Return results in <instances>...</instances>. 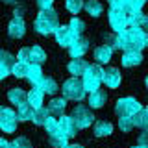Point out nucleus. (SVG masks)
I'll list each match as a JSON object with an SVG mask.
<instances>
[{
    "mask_svg": "<svg viewBox=\"0 0 148 148\" xmlns=\"http://www.w3.org/2000/svg\"><path fill=\"white\" fill-rule=\"evenodd\" d=\"M146 32L143 26H128L124 32L117 34V48L130 52V50H143L146 46Z\"/></svg>",
    "mask_w": 148,
    "mask_h": 148,
    "instance_id": "obj_1",
    "label": "nucleus"
},
{
    "mask_svg": "<svg viewBox=\"0 0 148 148\" xmlns=\"http://www.w3.org/2000/svg\"><path fill=\"white\" fill-rule=\"evenodd\" d=\"M34 28H35L37 34H41V35L54 34V32L59 28L58 11H56L54 8H50V9H41L39 15H37V18H35V22H34Z\"/></svg>",
    "mask_w": 148,
    "mask_h": 148,
    "instance_id": "obj_2",
    "label": "nucleus"
},
{
    "mask_svg": "<svg viewBox=\"0 0 148 148\" xmlns=\"http://www.w3.org/2000/svg\"><path fill=\"white\" fill-rule=\"evenodd\" d=\"M83 85H85L87 92H92L96 89H100V83H104V69L100 67V63H92L85 69L82 76Z\"/></svg>",
    "mask_w": 148,
    "mask_h": 148,
    "instance_id": "obj_3",
    "label": "nucleus"
},
{
    "mask_svg": "<svg viewBox=\"0 0 148 148\" xmlns=\"http://www.w3.org/2000/svg\"><path fill=\"white\" fill-rule=\"evenodd\" d=\"M61 91H63L65 98H67V100H74V102L83 100V96H85V92H87L85 85H83V80H80V78H76V76L69 78V80L63 83Z\"/></svg>",
    "mask_w": 148,
    "mask_h": 148,
    "instance_id": "obj_4",
    "label": "nucleus"
},
{
    "mask_svg": "<svg viewBox=\"0 0 148 148\" xmlns=\"http://www.w3.org/2000/svg\"><path fill=\"white\" fill-rule=\"evenodd\" d=\"M141 109H143V106L139 104L133 96H124V98H120L117 104H115V113H117L119 117H124V115L133 117V115Z\"/></svg>",
    "mask_w": 148,
    "mask_h": 148,
    "instance_id": "obj_5",
    "label": "nucleus"
},
{
    "mask_svg": "<svg viewBox=\"0 0 148 148\" xmlns=\"http://www.w3.org/2000/svg\"><path fill=\"white\" fill-rule=\"evenodd\" d=\"M108 21H109V26L115 34H120L128 28V13L124 9H109L108 13Z\"/></svg>",
    "mask_w": 148,
    "mask_h": 148,
    "instance_id": "obj_6",
    "label": "nucleus"
},
{
    "mask_svg": "<svg viewBox=\"0 0 148 148\" xmlns=\"http://www.w3.org/2000/svg\"><path fill=\"white\" fill-rule=\"evenodd\" d=\"M72 119L76 120V124H78V128L83 130V128H89L92 122H95V117H92V113H91V109L87 108V106H76V108L72 109Z\"/></svg>",
    "mask_w": 148,
    "mask_h": 148,
    "instance_id": "obj_7",
    "label": "nucleus"
},
{
    "mask_svg": "<svg viewBox=\"0 0 148 148\" xmlns=\"http://www.w3.org/2000/svg\"><path fill=\"white\" fill-rule=\"evenodd\" d=\"M17 122H18V117L15 111L11 108H2V111H0V128H2V132L6 133L17 132Z\"/></svg>",
    "mask_w": 148,
    "mask_h": 148,
    "instance_id": "obj_8",
    "label": "nucleus"
},
{
    "mask_svg": "<svg viewBox=\"0 0 148 148\" xmlns=\"http://www.w3.org/2000/svg\"><path fill=\"white\" fill-rule=\"evenodd\" d=\"M54 35H56V41H58V45L63 46V48H69V46H71L74 41L78 39V37L72 34V30L69 28V24H67V26H59L58 30L54 32Z\"/></svg>",
    "mask_w": 148,
    "mask_h": 148,
    "instance_id": "obj_9",
    "label": "nucleus"
},
{
    "mask_svg": "<svg viewBox=\"0 0 148 148\" xmlns=\"http://www.w3.org/2000/svg\"><path fill=\"white\" fill-rule=\"evenodd\" d=\"M15 63H17L15 56L9 54L8 50H2V54H0V78H8L9 74H13Z\"/></svg>",
    "mask_w": 148,
    "mask_h": 148,
    "instance_id": "obj_10",
    "label": "nucleus"
},
{
    "mask_svg": "<svg viewBox=\"0 0 148 148\" xmlns=\"http://www.w3.org/2000/svg\"><path fill=\"white\" fill-rule=\"evenodd\" d=\"M8 34H9V37H13V39H21V37L26 34V22H24V18L21 15L15 13V17L9 21Z\"/></svg>",
    "mask_w": 148,
    "mask_h": 148,
    "instance_id": "obj_11",
    "label": "nucleus"
},
{
    "mask_svg": "<svg viewBox=\"0 0 148 148\" xmlns=\"http://www.w3.org/2000/svg\"><path fill=\"white\" fill-rule=\"evenodd\" d=\"M122 82V76H120V71L115 67H108L104 71V83L109 87V89H117Z\"/></svg>",
    "mask_w": 148,
    "mask_h": 148,
    "instance_id": "obj_12",
    "label": "nucleus"
},
{
    "mask_svg": "<svg viewBox=\"0 0 148 148\" xmlns=\"http://www.w3.org/2000/svg\"><path fill=\"white\" fill-rule=\"evenodd\" d=\"M59 126H61V132L67 137H74L76 132L80 130L78 124H76V120L72 119V115H61V117H59Z\"/></svg>",
    "mask_w": 148,
    "mask_h": 148,
    "instance_id": "obj_13",
    "label": "nucleus"
},
{
    "mask_svg": "<svg viewBox=\"0 0 148 148\" xmlns=\"http://www.w3.org/2000/svg\"><path fill=\"white\" fill-rule=\"evenodd\" d=\"M89 50V41L85 39V37H78L74 43L69 46V54H71V58H83V54Z\"/></svg>",
    "mask_w": 148,
    "mask_h": 148,
    "instance_id": "obj_14",
    "label": "nucleus"
},
{
    "mask_svg": "<svg viewBox=\"0 0 148 148\" xmlns=\"http://www.w3.org/2000/svg\"><path fill=\"white\" fill-rule=\"evenodd\" d=\"M120 61H122L124 67H137V65L143 63V54L141 50H130V52H124Z\"/></svg>",
    "mask_w": 148,
    "mask_h": 148,
    "instance_id": "obj_15",
    "label": "nucleus"
},
{
    "mask_svg": "<svg viewBox=\"0 0 148 148\" xmlns=\"http://www.w3.org/2000/svg\"><path fill=\"white\" fill-rule=\"evenodd\" d=\"M111 56H113V46H109V45H102L95 48V59L100 65L111 61Z\"/></svg>",
    "mask_w": 148,
    "mask_h": 148,
    "instance_id": "obj_16",
    "label": "nucleus"
},
{
    "mask_svg": "<svg viewBox=\"0 0 148 148\" xmlns=\"http://www.w3.org/2000/svg\"><path fill=\"white\" fill-rule=\"evenodd\" d=\"M106 100H108V95H106L102 89H96V91H92L89 92V98H87V104H89V108H95V109H98L102 108V106L106 104Z\"/></svg>",
    "mask_w": 148,
    "mask_h": 148,
    "instance_id": "obj_17",
    "label": "nucleus"
},
{
    "mask_svg": "<svg viewBox=\"0 0 148 148\" xmlns=\"http://www.w3.org/2000/svg\"><path fill=\"white\" fill-rule=\"evenodd\" d=\"M89 67V63L85 61V59L82 58H72L71 63H69V72L72 74V76H83V72H85V69Z\"/></svg>",
    "mask_w": 148,
    "mask_h": 148,
    "instance_id": "obj_18",
    "label": "nucleus"
},
{
    "mask_svg": "<svg viewBox=\"0 0 148 148\" xmlns=\"http://www.w3.org/2000/svg\"><path fill=\"white\" fill-rule=\"evenodd\" d=\"M28 82L32 83V87H39L41 85V82L45 80V76H43V69H41V65H35V63H32V67H30V72H28Z\"/></svg>",
    "mask_w": 148,
    "mask_h": 148,
    "instance_id": "obj_19",
    "label": "nucleus"
},
{
    "mask_svg": "<svg viewBox=\"0 0 148 148\" xmlns=\"http://www.w3.org/2000/svg\"><path fill=\"white\" fill-rule=\"evenodd\" d=\"M34 115H35V108L26 102V104L18 106L17 108V117H18V122H26V120H34Z\"/></svg>",
    "mask_w": 148,
    "mask_h": 148,
    "instance_id": "obj_20",
    "label": "nucleus"
},
{
    "mask_svg": "<svg viewBox=\"0 0 148 148\" xmlns=\"http://www.w3.org/2000/svg\"><path fill=\"white\" fill-rule=\"evenodd\" d=\"M43 100H45V91L41 89V87H34V89L28 92V102H30L35 109L43 108Z\"/></svg>",
    "mask_w": 148,
    "mask_h": 148,
    "instance_id": "obj_21",
    "label": "nucleus"
},
{
    "mask_svg": "<svg viewBox=\"0 0 148 148\" xmlns=\"http://www.w3.org/2000/svg\"><path fill=\"white\" fill-rule=\"evenodd\" d=\"M8 100L18 108V106H22V104H26V102H28V92L22 91V89H9Z\"/></svg>",
    "mask_w": 148,
    "mask_h": 148,
    "instance_id": "obj_22",
    "label": "nucleus"
},
{
    "mask_svg": "<svg viewBox=\"0 0 148 148\" xmlns=\"http://www.w3.org/2000/svg\"><path fill=\"white\" fill-rule=\"evenodd\" d=\"M46 61V52L41 48L39 45L32 46L30 48V63H35V65H43Z\"/></svg>",
    "mask_w": 148,
    "mask_h": 148,
    "instance_id": "obj_23",
    "label": "nucleus"
},
{
    "mask_svg": "<svg viewBox=\"0 0 148 148\" xmlns=\"http://www.w3.org/2000/svg\"><path fill=\"white\" fill-rule=\"evenodd\" d=\"M65 108H67V98H54L52 102L48 104V109L54 117H61Z\"/></svg>",
    "mask_w": 148,
    "mask_h": 148,
    "instance_id": "obj_24",
    "label": "nucleus"
},
{
    "mask_svg": "<svg viewBox=\"0 0 148 148\" xmlns=\"http://www.w3.org/2000/svg\"><path fill=\"white\" fill-rule=\"evenodd\" d=\"M48 143H50V146H54V148H65L69 145V137L65 135L63 132H58V133H54V135H48Z\"/></svg>",
    "mask_w": 148,
    "mask_h": 148,
    "instance_id": "obj_25",
    "label": "nucleus"
},
{
    "mask_svg": "<svg viewBox=\"0 0 148 148\" xmlns=\"http://www.w3.org/2000/svg\"><path fill=\"white\" fill-rule=\"evenodd\" d=\"M30 67H32L30 61H21V59H17L15 67H13V76L15 78H26L28 72H30Z\"/></svg>",
    "mask_w": 148,
    "mask_h": 148,
    "instance_id": "obj_26",
    "label": "nucleus"
},
{
    "mask_svg": "<svg viewBox=\"0 0 148 148\" xmlns=\"http://www.w3.org/2000/svg\"><path fill=\"white\" fill-rule=\"evenodd\" d=\"M83 9H85L91 17H100L102 11H104V6H102L98 0H87L85 6H83Z\"/></svg>",
    "mask_w": 148,
    "mask_h": 148,
    "instance_id": "obj_27",
    "label": "nucleus"
},
{
    "mask_svg": "<svg viewBox=\"0 0 148 148\" xmlns=\"http://www.w3.org/2000/svg\"><path fill=\"white\" fill-rule=\"evenodd\" d=\"M50 117H52V113H50V109L48 108H39V109H35V115H34V122L37 124V126H45L46 124V120H48Z\"/></svg>",
    "mask_w": 148,
    "mask_h": 148,
    "instance_id": "obj_28",
    "label": "nucleus"
},
{
    "mask_svg": "<svg viewBox=\"0 0 148 148\" xmlns=\"http://www.w3.org/2000/svg\"><path fill=\"white\" fill-rule=\"evenodd\" d=\"M113 132V124L111 122H106V120H98L95 124V135L96 137H106Z\"/></svg>",
    "mask_w": 148,
    "mask_h": 148,
    "instance_id": "obj_29",
    "label": "nucleus"
},
{
    "mask_svg": "<svg viewBox=\"0 0 148 148\" xmlns=\"http://www.w3.org/2000/svg\"><path fill=\"white\" fill-rule=\"evenodd\" d=\"M69 28L72 30V34L76 37H80L83 32H85V22H83L82 18H78V17H72L71 22H69Z\"/></svg>",
    "mask_w": 148,
    "mask_h": 148,
    "instance_id": "obj_30",
    "label": "nucleus"
},
{
    "mask_svg": "<svg viewBox=\"0 0 148 148\" xmlns=\"http://www.w3.org/2000/svg\"><path fill=\"white\" fill-rule=\"evenodd\" d=\"M39 87L46 92V95H56V92H58V89H59L54 78H45V80L41 82V85H39Z\"/></svg>",
    "mask_w": 148,
    "mask_h": 148,
    "instance_id": "obj_31",
    "label": "nucleus"
},
{
    "mask_svg": "<svg viewBox=\"0 0 148 148\" xmlns=\"http://www.w3.org/2000/svg\"><path fill=\"white\" fill-rule=\"evenodd\" d=\"M133 126H135V122H133V117H130V115L119 117V128H120V132L128 133V132H132V130H133Z\"/></svg>",
    "mask_w": 148,
    "mask_h": 148,
    "instance_id": "obj_32",
    "label": "nucleus"
},
{
    "mask_svg": "<svg viewBox=\"0 0 148 148\" xmlns=\"http://www.w3.org/2000/svg\"><path fill=\"white\" fill-rule=\"evenodd\" d=\"M133 122H135L137 128H148V111L141 109L133 115Z\"/></svg>",
    "mask_w": 148,
    "mask_h": 148,
    "instance_id": "obj_33",
    "label": "nucleus"
},
{
    "mask_svg": "<svg viewBox=\"0 0 148 148\" xmlns=\"http://www.w3.org/2000/svg\"><path fill=\"white\" fill-rule=\"evenodd\" d=\"M146 0H126L124 4V11L126 13H135V11H141L143 6H145Z\"/></svg>",
    "mask_w": 148,
    "mask_h": 148,
    "instance_id": "obj_34",
    "label": "nucleus"
},
{
    "mask_svg": "<svg viewBox=\"0 0 148 148\" xmlns=\"http://www.w3.org/2000/svg\"><path fill=\"white\" fill-rule=\"evenodd\" d=\"M83 0H65V8L72 13V15H78V13L83 9Z\"/></svg>",
    "mask_w": 148,
    "mask_h": 148,
    "instance_id": "obj_35",
    "label": "nucleus"
},
{
    "mask_svg": "<svg viewBox=\"0 0 148 148\" xmlns=\"http://www.w3.org/2000/svg\"><path fill=\"white\" fill-rule=\"evenodd\" d=\"M45 128H46V133H48V135H54V133L61 132V126H59V120H58V119H54V117H50L48 120H46Z\"/></svg>",
    "mask_w": 148,
    "mask_h": 148,
    "instance_id": "obj_36",
    "label": "nucleus"
},
{
    "mask_svg": "<svg viewBox=\"0 0 148 148\" xmlns=\"http://www.w3.org/2000/svg\"><path fill=\"white\" fill-rule=\"evenodd\" d=\"M143 21H145V15L141 11L128 13V26H143Z\"/></svg>",
    "mask_w": 148,
    "mask_h": 148,
    "instance_id": "obj_37",
    "label": "nucleus"
},
{
    "mask_svg": "<svg viewBox=\"0 0 148 148\" xmlns=\"http://www.w3.org/2000/svg\"><path fill=\"white\" fill-rule=\"evenodd\" d=\"M9 148H32V143L26 137H17L15 141L9 143Z\"/></svg>",
    "mask_w": 148,
    "mask_h": 148,
    "instance_id": "obj_38",
    "label": "nucleus"
},
{
    "mask_svg": "<svg viewBox=\"0 0 148 148\" xmlns=\"http://www.w3.org/2000/svg\"><path fill=\"white\" fill-rule=\"evenodd\" d=\"M17 59L21 61H30V48H21L17 54Z\"/></svg>",
    "mask_w": 148,
    "mask_h": 148,
    "instance_id": "obj_39",
    "label": "nucleus"
},
{
    "mask_svg": "<svg viewBox=\"0 0 148 148\" xmlns=\"http://www.w3.org/2000/svg\"><path fill=\"white\" fill-rule=\"evenodd\" d=\"M35 4H37L39 9H50L52 4H54V0H35Z\"/></svg>",
    "mask_w": 148,
    "mask_h": 148,
    "instance_id": "obj_40",
    "label": "nucleus"
},
{
    "mask_svg": "<svg viewBox=\"0 0 148 148\" xmlns=\"http://www.w3.org/2000/svg\"><path fill=\"white\" fill-rule=\"evenodd\" d=\"M109 8L113 9H124V4H126V0H108Z\"/></svg>",
    "mask_w": 148,
    "mask_h": 148,
    "instance_id": "obj_41",
    "label": "nucleus"
},
{
    "mask_svg": "<svg viewBox=\"0 0 148 148\" xmlns=\"http://www.w3.org/2000/svg\"><path fill=\"white\" fill-rule=\"evenodd\" d=\"M139 145H143L145 148H148V132H145V133L139 135Z\"/></svg>",
    "mask_w": 148,
    "mask_h": 148,
    "instance_id": "obj_42",
    "label": "nucleus"
},
{
    "mask_svg": "<svg viewBox=\"0 0 148 148\" xmlns=\"http://www.w3.org/2000/svg\"><path fill=\"white\" fill-rule=\"evenodd\" d=\"M0 148H9V143L6 141V139H2V141H0Z\"/></svg>",
    "mask_w": 148,
    "mask_h": 148,
    "instance_id": "obj_43",
    "label": "nucleus"
},
{
    "mask_svg": "<svg viewBox=\"0 0 148 148\" xmlns=\"http://www.w3.org/2000/svg\"><path fill=\"white\" fill-rule=\"evenodd\" d=\"M143 28L148 30V15H145V21H143Z\"/></svg>",
    "mask_w": 148,
    "mask_h": 148,
    "instance_id": "obj_44",
    "label": "nucleus"
},
{
    "mask_svg": "<svg viewBox=\"0 0 148 148\" xmlns=\"http://www.w3.org/2000/svg\"><path fill=\"white\" fill-rule=\"evenodd\" d=\"M65 148H83V146H80V145H67Z\"/></svg>",
    "mask_w": 148,
    "mask_h": 148,
    "instance_id": "obj_45",
    "label": "nucleus"
},
{
    "mask_svg": "<svg viewBox=\"0 0 148 148\" xmlns=\"http://www.w3.org/2000/svg\"><path fill=\"white\" fill-rule=\"evenodd\" d=\"M2 2H4V4H15L17 0H2Z\"/></svg>",
    "mask_w": 148,
    "mask_h": 148,
    "instance_id": "obj_46",
    "label": "nucleus"
},
{
    "mask_svg": "<svg viewBox=\"0 0 148 148\" xmlns=\"http://www.w3.org/2000/svg\"><path fill=\"white\" fill-rule=\"evenodd\" d=\"M132 148H145V146H143V145H137V146H132Z\"/></svg>",
    "mask_w": 148,
    "mask_h": 148,
    "instance_id": "obj_47",
    "label": "nucleus"
},
{
    "mask_svg": "<svg viewBox=\"0 0 148 148\" xmlns=\"http://www.w3.org/2000/svg\"><path fill=\"white\" fill-rule=\"evenodd\" d=\"M146 46H148V35H146Z\"/></svg>",
    "mask_w": 148,
    "mask_h": 148,
    "instance_id": "obj_48",
    "label": "nucleus"
},
{
    "mask_svg": "<svg viewBox=\"0 0 148 148\" xmlns=\"http://www.w3.org/2000/svg\"><path fill=\"white\" fill-rule=\"evenodd\" d=\"M146 87H148V76H146Z\"/></svg>",
    "mask_w": 148,
    "mask_h": 148,
    "instance_id": "obj_49",
    "label": "nucleus"
},
{
    "mask_svg": "<svg viewBox=\"0 0 148 148\" xmlns=\"http://www.w3.org/2000/svg\"><path fill=\"white\" fill-rule=\"evenodd\" d=\"M146 111H148V106H146Z\"/></svg>",
    "mask_w": 148,
    "mask_h": 148,
    "instance_id": "obj_50",
    "label": "nucleus"
},
{
    "mask_svg": "<svg viewBox=\"0 0 148 148\" xmlns=\"http://www.w3.org/2000/svg\"><path fill=\"white\" fill-rule=\"evenodd\" d=\"M146 132H148V128H146Z\"/></svg>",
    "mask_w": 148,
    "mask_h": 148,
    "instance_id": "obj_51",
    "label": "nucleus"
}]
</instances>
